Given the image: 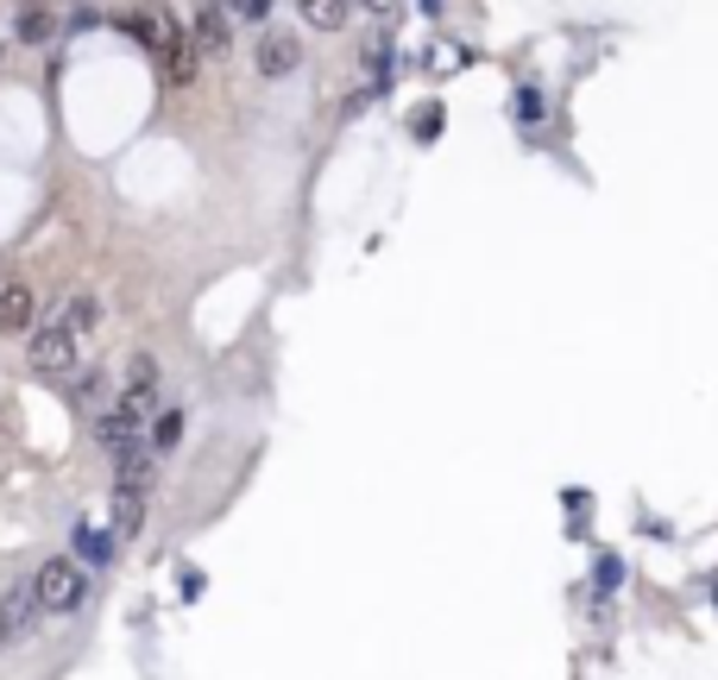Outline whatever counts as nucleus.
Wrapping results in <instances>:
<instances>
[{
  "label": "nucleus",
  "instance_id": "nucleus-15",
  "mask_svg": "<svg viewBox=\"0 0 718 680\" xmlns=\"http://www.w3.org/2000/svg\"><path fill=\"white\" fill-rule=\"evenodd\" d=\"M511 107H517V120H542V95H536V89H523Z\"/></svg>",
  "mask_w": 718,
  "mask_h": 680
},
{
  "label": "nucleus",
  "instance_id": "nucleus-2",
  "mask_svg": "<svg viewBox=\"0 0 718 680\" xmlns=\"http://www.w3.org/2000/svg\"><path fill=\"white\" fill-rule=\"evenodd\" d=\"M127 32L139 45L158 57V70L171 76V82H189L196 76V45H189V32H183L171 13H158V7H132L127 13Z\"/></svg>",
  "mask_w": 718,
  "mask_h": 680
},
{
  "label": "nucleus",
  "instance_id": "nucleus-1",
  "mask_svg": "<svg viewBox=\"0 0 718 680\" xmlns=\"http://www.w3.org/2000/svg\"><path fill=\"white\" fill-rule=\"evenodd\" d=\"M152 416H158V359H152V353H139V359L127 366L120 397H114L102 416H95V441H102L107 453H114V448H132V441H146Z\"/></svg>",
  "mask_w": 718,
  "mask_h": 680
},
{
  "label": "nucleus",
  "instance_id": "nucleus-13",
  "mask_svg": "<svg viewBox=\"0 0 718 680\" xmlns=\"http://www.w3.org/2000/svg\"><path fill=\"white\" fill-rule=\"evenodd\" d=\"M297 13H303L315 32H340V25H347V0H297Z\"/></svg>",
  "mask_w": 718,
  "mask_h": 680
},
{
  "label": "nucleus",
  "instance_id": "nucleus-5",
  "mask_svg": "<svg viewBox=\"0 0 718 680\" xmlns=\"http://www.w3.org/2000/svg\"><path fill=\"white\" fill-rule=\"evenodd\" d=\"M152 466H158V448H152V441L114 448V485H127V492H146V498H152Z\"/></svg>",
  "mask_w": 718,
  "mask_h": 680
},
{
  "label": "nucleus",
  "instance_id": "nucleus-18",
  "mask_svg": "<svg viewBox=\"0 0 718 680\" xmlns=\"http://www.w3.org/2000/svg\"><path fill=\"white\" fill-rule=\"evenodd\" d=\"M0 57H7V38H0Z\"/></svg>",
  "mask_w": 718,
  "mask_h": 680
},
{
  "label": "nucleus",
  "instance_id": "nucleus-16",
  "mask_svg": "<svg viewBox=\"0 0 718 680\" xmlns=\"http://www.w3.org/2000/svg\"><path fill=\"white\" fill-rule=\"evenodd\" d=\"M416 132H422V139H436V132H441V107H422V126H416Z\"/></svg>",
  "mask_w": 718,
  "mask_h": 680
},
{
  "label": "nucleus",
  "instance_id": "nucleus-10",
  "mask_svg": "<svg viewBox=\"0 0 718 680\" xmlns=\"http://www.w3.org/2000/svg\"><path fill=\"white\" fill-rule=\"evenodd\" d=\"M0 618L13 630V643L38 630V599H32V586H13V592H0Z\"/></svg>",
  "mask_w": 718,
  "mask_h": 680
},
{
  "label": "nucleus",
  "instance_id": "nucleus-8",
  "mask_svg": "<svg viewBox=\"0 0 718 680\" xmlns=\"http://www.w3.org/2000/svg\"><path fill=\"white\" fill-rule=\"evenodd\" d=\"M32 315H38L32 284H0V334H26Z\"/></svg>",
  "mask_w": 718,
  "mask_h": 680
},
{
  "label": "nucleus",
  "instance_id": "nucleus-6",
  "mask_svg": "<svg viewBox=\"0 0 718 680\" xmlns=\"http://www.w3.org/2000/svg\"><path fill=\"white\" fill-rule=\"evenodd\" d=\"M297 64H303V45H297L290 32H265V38L253 45V70L271 76V82H278V76H290Z\"/></svg>",
  "mask_w": 718,
  "mask_h": 680
},
{
  "label": "nucleus",
  "instance_id": "nucleus-9",
  "mask_svg": "<svg viewBox=\"0 0 718 680\" xmlns=\"http://www.w3.org/2000/svg\"><path fill=\"white\" fill-rule=\"evenodd\" d=\"M146 529V492H127V485H114V517H107V535L114 542H127Z\"/></svg>",
  "mask_w": 718,
  "mask_h": 680
},
{
  "label": "nucleus",
  "instance_id": "nucleus-3",
  "mask_svg": "<svg viewBox=\"0 0 718 680\" xmlns=\"http://www.w3.org/2000/svg\"><path fill=\"white\" fill-rule=\"evenodd\" d=\"M32 599H38L45 618H70V611H82V599H89V567H82L77 554L45 561V567L32 574Z\"/></svg>",
  "mask_w": 718,
  "mask_h": 680
},
{
  "label": "nucleus",
  "instance_id": "nucleus-4",
  "mask_svg": "<svg viewBox=\"0 0 718 680\" xmlns=\"http://www.w3.org/2000/svg\"><path fill=\"white\" fill-rule=\"evenodd\" d=\"M32 334V366L45 378H70L82 366V341L70 334V327H57V322H45V327H26Z\"/></svg>",
  "mask_w": 718,
  "mask_h": 680
},
{
  "label": "nucleus",
  "instance_id": "nucleus-14",
  "mask_svg": "<svg viewBox=\"0 0 718 680\" xmlns=\"http://www.w3.org/2000/svg\"><path fill=\"white\" fill-rule=\"evenodd\" d=\"M215 7H221L228 20H258V25H265V13H271V0H215Z\"/></svg>",
  "mask_w": 718,
  "mask_h": 680
},
{
  "label": "nucleus",
  "instance_id": "nucleus-17",
  "mask_svg": "<svg viewBox=\"0 0 718 680\" xmlns=\"http://www.w3.org/2000/svg\"><path fill=\"white\" fill-rule=\"evenodd\" d=\"M359 7H366V13H379V20H385V13H397V0H359Z\"/></svg>",
  "mask_w": 718,
  "mask_h": 680
},
{
  "label": "nucleus",
  "instance_id": "nucleus-7",
  "mask_svg": "<svg viewBox=\"0 0 718 680\" xmlns=\"http://www.w3.org/2000/svg\"><path fill=\"white\" fill-rule=\"evenodd\" d=\"M57 327H70L77 341H89L95 327H102V297H89V290H77V297H63L57 302V315H51Z\"/></svg>",
  "mask_w": 718,
  "mask_h": 680
},
{
  "label": "nucleus",
  "instance_id": "nucleus-12",
  "mask_svg": "<svg viewBox=\"0 0 718 680\" xmlns=\"http://www.w3.org/2000/svg\"><path fill=\"white\" fill-rule=\"evenodd\" d=\"M189 45H196V50H228L233 45V20L215 7V0L202 7V20H196V38H189Z\"/></svg>",
  "mask_w": 718,
  "mask_h": 680
},
{
  "label": "nucleus",
  "instance_id": "nucleus-11",
  "mask_svg": "<svg viewBox=\"0 0 718 680\" xmlns=\"http://www.w3.org/2000/svg\"><path fill=\"white\" fill-rule=\"evenodd\" d=\"M57 32H63V13H51V7H26L20 25H13V38H20V45H51Z\"/></svg>",
  "mask_w": 718,
  "mask_h": 680
}]
</instances>
